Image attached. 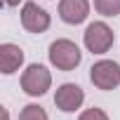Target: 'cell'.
<instances>
[{
  "label": "cell",
  "instance_id": "3957f363",
  "mask_svg": "<svg viewBox=\"0 0 120 120\" xmlns=\"http://www.w3.org/2000/svg\"><path fill=\"white\" fill-rule=\"evenodd\" d=\"M90 80L97 90L111 92L120 87V64L113 59H99L90 68Z\"/></svg>",
  "mask_w": 120,
  "mask_h": 120
},
{
  "label": "cell",
  "instance_id": "277c9868",
  "mask_svg": "<svg viewBox=\"0 0 120 120\" xmlns=\"http://www.w3.org/2000/svg\"><path fill=\"white\" fill-rule=\"evenodd\" d=\"M19 21L24 26V31L33 33V35H40L45 31H49L52 26V17L45 7H40L38 3H33V0H26V3L21 5L19 10Z\"/></svg>",
  "mask_w": 120,
  "mask_h": 120
},
{
  "label": "cell",
  "instance_id": "30bf717a",
  "mask_svg": "<svg viewBox=\"0 0 120 120\" xmlns=\"http://www.w3.org/2000/svg\"><path fill=\"white\" fill-rule=\"evenodd\" d=\"M19 120H49V115L40 104H26L19 111Z\"/></svg>",
  "mask_w": 120,
  "mask_h": 120
},
{
  "label": "cell",
  "instance_id": "8992f818",
  "mask_svg": "<svg viewBox=\"0 0 120 120\" xmlns=\"http://www.w3.org/2000/svg\"><path fill=\"white\" fill-rule=\"evenodd\" d=\"M85 104V90L75 82H61L54 92V106L61 113H75Z\"/></svg>",
  "mask_w": 120,
  "mask_h": 120
},
{
  "label": "cell",
  "instance_id": "8fae6325",
  "mask_svg": "<svg viewBox=\"0 0 120 120\" xmlns=\"http://www.w3.org/2000/svg\"><path fill=\"white\" fill-rule=\"evenodd\" d=\"M78 120H111V118H108V113H106L104 108H99V106H92V108H85V111H80Z\"/></svg>",
  "mask_w": 120,
  "mask_h": 120
},
{
  "label": "cell",
  "instance_id": "4fadbf2b",
  "mask_svg": "<svg viewBox=\"0 0 120 120\" xmlns=\"http://www.w3.org/2000/svg\"><path fill=\"white\" fill-rule=\"evenodd\" d=\"M3 115H5V120H10V113H7V108H3Z\"/></svg>",
  "mask_w": 120,
  "mask_h": 120
},
{
  "label": "cell",
  "instance_id": "7c38bea8",
  "mask_svg": "<svg viewBox=\"0 0 120 120\" xmlns=\"http://www.w3.org/2000/svg\"><path fill=\"white\" fill-rule=\"evenodd\" d=\"M3 3H5L7 7H19V3H21V0H3Z\"/></svg>",
  "mask_w": 120,
  "mask_h": 120
},
{
  "label": "cell",
  "instance_id": "6da1fadb",
  "mask_svg": "<svg viewBox=\"0 0 120 120\" xmlns=\"http://www.w3.org/2000/svg\"><path fill=\"white\" fill-rule=\"evenodd\" d=\"M47 59L56 71H75L82 61V49L68 38H56L47 49Z\"/></svg>",
  "mask_w": 120,
  "mask_h": 120
},
{
  "label": "cell",
  "instance_id": "7a4b0ae2",
  "mask_svg": "<svg viewBox=\"0 0 120 120\" xmlns=\"http://www.w3.org/2000/svg\"><path fill=\"white\" fill-rule=\"evenodd\" d=\"M19 85L28 97H45L52 87V73L45 64H28L21 71Z\"/></svg>",
  "mask_w": 120,
  "mask_h": 120
},
{
  "label": "cell",
  "instance_id": "52a82bcc",
  "mask_svg": "<svg viewBox=\"0 0 120 120\" xmlns=\"http://www.w3.org/2000/svg\"><path fill=\"white\" fill-rule=\"evenodd\" d=\"M90 10H92L90 0H59V19L68 26H78L87 21Z\"/></svg>",
  "mask_w": 120,
  "mask_h": 120
},
{
  "label": "cell",
  "instance_id": "9c48e42d",
  "mask_svg": "<svg viewBox=\"0 0 120 120\" xmlns=\"http://www.w3.org/2000/svg\"><path fill=\"white\" fill-rule=\"evenodd\" d=\"M92 5H94V12L106 19L120 17V0H92Z\"/></svg>",
  "mask_w": 120,
  "mask_h": 120
},
{
  "label": "cell",
  "instance_id": "5b68a950",
  "mask_svg": "<svg viewBox=\"0 0 120 120\" xmlns=\"http://www.w3.org/2000/svg\"><path fill=\"white\" fill-rule=\"evenodd\" d=\"M82 42H85L87 52L101 56L113 47V31L106 21H92V24H87V28L82 33Z\"/></svg>",
  "mask_w": 120,
  "mask_h": 120
},
{
  "label": "cell",
  "instance_id": "ba28073f",
  "mask_svg": "<svg viewBox=\"0 0 120 120\" xmlns=\"http://www.w3.org/2000/svg\"><path fill=\"white\" fill-rule=\"evenodd\" d=\"M24 59H26V54H24V49L19 45H14V42H3L0 45V71L5 75L17 73L24 66Z\"/></svg>",
  "mask_w": 120,
  "mask_h": 120
}]
</instances>
